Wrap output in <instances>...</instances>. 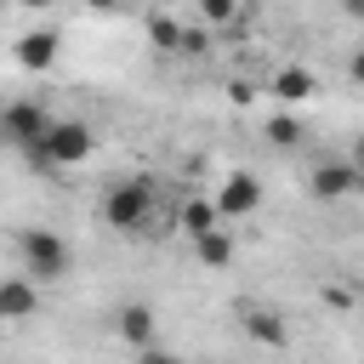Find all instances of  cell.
<instances>
[{"label":"cell","instance_id":"cell-22","mask_svg":"<svg viewBox=\"0 0 364 364\" xmlns=\"http://www.w3.org/2000/svg\"><path fill=\"white\" fill-rule=\"evenodd\" d=\"M0 114H6V102H0Z\"/></svg>","mask_w":364,"mask_h":364},{"label":"cell","instance_id":"cell-14","mask_svg":"<svg viewBox=\"0 0 364 364\" xmlns=\"http://www.w3.org/2000/svg\"><path fill=\"white\" fill-rule=\"evenodd\" d=\"M148 40H154V46H159V51H182V23H176V17H165V11H159V17H154V23H148Z\"/></svg>","mask_w":364,"mask_h":364},{"label":"cell","instance_id":"cell-4","mask_svg":"<svg viewBox=\"0 0 364 364\" xmlns=\"http://www.w3.org/2000/svg\"><path fill=\"white\" fill-rule=\"evenodd\" d=\"M46 131H51V114H46V102H34V97H17V102H6V114H0V142H11V148H34Z\"/></svg>","mask_w":364,"mask_h":364},{"label":"cell","instance_id":"cell-12","mask_svg":"<svg viewBox=\"0 0 364 364\" xmlns=\"http://www.w3.org/2000/svg\"><path fill=\"white\" fill-rule=\"evenodd\" d=\"M193 256H199V267H228V262H233V233L216 222L210 233L193 239Z\"/></svg>","mask_w":364,"mask_h":364},{"label":"cell","instance_id":"cell-10","mask_svg":"<svg viewBox=\"0 0 364 364\" xmlns=\"http://www.w3.org/2000/svg\"><path fill=\"white\" fill-rule=\"evenodd\" d=\"M34 307H40V290H34L28 273L23 279H0V313L6 318H34Z\"/></svg>","mask_w":364,"mask_h":364},{"label":"cell","instance_id":"cell-5","mask_svg":"<svg viewBox=\"0 0 364 364\" xmlns=\"http://www.w3.org/2000/svg\"><path fill=\"white\" fill-rule=\"evenodd\" d=\"M307 188H313V199H347V193H358V188H364V165L318 159V165H313V176H307Z\"/></svg>","mask_w":364,"mask_h":364},{"label":"cell","instance_id":"cell-7","mask_svg":"<svg viewBox=\"0 0 364 364\" xmlns=\"http://www.w3.org/2000/svg\"><path fill=\"white\" fill-rule=\"evenodd\" d=\"M267 91H273L279 102H307V97H318V80H313V68H301V63H290V68H273V80H267Z\"/></svg>","mask_w":364,"mask_h":364},{"label":"cell","instance_id":"cell-6","mask_svg":"<svg viewBox=\"0 0 364 364\" xmlns=\"http://www.w3.org/2000/svg\"><path fill=\"white\" fill-rule=\"evenodd\" d=\"M262 205V182L250 176V171H233L222 188H216V210H222V222H233V216H250Z\"/></svg>","mask_w":364,"mask_h":364},{"label":"cell","instance_id":"cell-23","mask_svg":"<svg viewBox=\"0 0 364 364\" xmlns=\"http://www.w3.org/2000/svg\"><path fill=\"white\" fill-rule=\"evenodd\" d=\"M0 318H6V313H0Z\"/></svg>","mask_w":364,"mask_h":364},{"label":"cell","instance_id":"cell-20","mask_svg":"<svg viewBox=\"0 0 364 364\" xmlns=\"http://www.w3.org/2000/svg\"><path fill=\"white\" fill-rule=\"evenodd\" d=\"M17 6H28V11H46V6H57V0H17Z\"/></svg>","mask_w":364,"mask_h":364},{"label":"cell","instance_id":"cell-16","mask_svg":"<svg viewBox=\"0 0 364 364\" xmlns=\"http://www.w3.org/2000/svg\"><path fill=\"white\" fill-rule=\"evenodd\" d=\"M233 11H239V0H199V17H205V23H216V28H222V23H233Z\"/></svg>","mask_w":364,"mask_h":364},{"label":"cell","instance_id":"cell-3","mask_svg":"<svg viewBox=\"0 0 364 364\" xmlns=\"http://www.w3.org/2000/svg\"><path fill=\"white\" fill-rule=\"evenodd\" d=\"M17 256H23V273L28 279H63L68 273V245L51 228H23L17 233Z\"/></svg>","mask_w":364,"mask_h":364},{"label":"cell","instance_id":"cell-1","mask_svg":"<svg viewBox=\"0 0 364 364\" xmlns=\"http://www.w3.org/2000/svg\"><path fill=\"white\" fill-rule=\"evenodd\" d=\"M91 148H97V131L85 119H51V131L28 148V159L40 171H74V165L91 159Z\"/></svg>","mask_w":364,"mask_h":364},{"label":"cell","instance_id":"cell-9","mask_svg":"<svg viewBox=\"0 0 364 364\" xmlns=\"http://www.w3.org/2000/svg\"><path fill=\"white\" fill-rule=\"evenodd\" d=\"M57 46H63V40H57V28H28V34L17 40V63L40 74V68H51V63H57Z\"/></svg>","mask_w":364,"mask_h":364},{"label":"cell","instance_id":"cell-19","mask_svg":"<svg viewBox=\"0 0 364 364\" xmlns=\"http://www.w3.org/2000/svg\"><path fill=\"white\" fill-rule=\"evenodd\" d=\"M341 11H347V17H358V23H364V0H341Z\"/></svg>","mask_w":364,"mask_h":364},{"label":"cell","instance_id":"cell-15","mask_svg":"<svg viewBox=\"0 0 364 364\" xmlns=\"http://www.w3.org/2000/svg\"><path fill=\"white\" fill-rule=\"evenodd\" d=\"M267 136H273L279 148H296V142H301V119H290V114H273V119H267Z\"/></svg>","mask_w":364,"mask_h":364},{"label":"cell","instance_id":"cell-8","mask_svg":"<svg viewBox=\"0 0 364 364\" xmlns=\"http://www.w3.org/2000/svg\"><path fill=\"white\" fill-rule=\"evenodd\" d=\"M239 324H245V336L262 341V347H290V330H284V318H279L273 307H245Z\"/></svg>","mask_w":364,"mask_h":364},{"label":"cell","instance_id":"cell-13","mask_svg":"<svg viewBox=\"0 0 364 364\" xmlns=\"http://www.w3.org/2000/svg\"><path fill=\"white\" fill-rule=\"evenodd\" d=\"M119 336H125L136 353L154 347V313H148L142 301H125V307H119Z\"/></svg>","mask_w":364,"mask_h":364},{"label":"cell","instance_id":"cell-21","mask_svg":"<svg viewBox=\"0 0 364 364\" xmlns=\"http://www.w3.org/2000/svg\"><path fill=\"white\" fill-rule=\"evenodd\" d=\"M85 6H97V11H108V6H119V0H85Z\"/></svg>","mask_w":364,"mask_h":364},{"label":"cell","instance_id":"cell-17","mask_svg":"<svg viewBox=\"0 0 364 364\" xmlns=\"http://www.w3.org/2000/svg\"><path fill=\"white\" fill-rule=\"evenodd\" d=\"M205 46H210V40H205V28H182V51H188V57H199Z\"/></svg>","mask_w":364,"mask_h":364},{"label":"cell","instance_id":"cell-24","mask_svg":"<svg viewBox=\"0 0 364 364\" xmlns=\"http://www.w3.org/2000/svg\"><path fill=\"white\" fill-rule=\"evenodd\" d=\"M358 159H364V154H358Z\"/></svg>","mask_w":364,"mask_h":364},{"label":"cell","instance_id":"cell-11","mask_svg":"<svg viewBox=\"0 0 364 364\" xmlns=\"http://www.w3.org/2000/svg\"><path fill=\"white\" fill-rule=\"evenodd\" d=\"M222 222V210H216V199H182V210H176V228L188 233V239H199V233H210Z\"/></svg>","mask_w":364,"mask_h":364},{"label":"cell","instance_id":"cell-2","mask_svg":"<svg viewBox=\"0 0 364 364\" xmlns=\"http://www.w3.org/2000/svg\"><path fill=\"white\" fill-rule=\"evenodd\" d=\"M102 222H108L114 233H136V228H148V222H154V182H142V176L114 182V188L102 193Z\"/></svg>","mask_w":364,"mask_h":364},{"label":"cell","instance_id":"cell-18","mask_svg":"<svg viewBox=\"0 0 364 364\" xmlns=\"http://www.w3.org/2000/svg\"><path fill=\"white\" fill-rule=\"evenodd\" d=\"M347 74H353V80H358V85H364V46H358V51H353V63H347Z\"/></svg>","mask_w":364,"mask_h":364}]
</instances>
